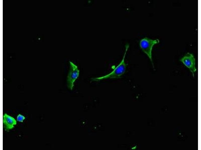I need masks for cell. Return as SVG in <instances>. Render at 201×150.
Wrapping results in <instances>:
<instances>
[{"mask_svg":"<svg viewBox=\"0 0 201 150\" xmlns=\"http://www.w3.org/2000/svg\"><path fill=\"white\" fill-rule=\"evenodd\" d=\"M128 44L126 46V49L123 57L119 64L109 74L104 76L92 78L93 80L98 81L108 78H120L125 72L126 64L125 61V56L129 47Z\"/></svg>","mask_w":201,"mask_h":150,"instance_id":"6da1fadb","label":"cell"},{"mask_svg":"<svg viewBox=\"0 0 201 150\" xmlns=\"http://www.w3.org/2000/svg\"><path fill=\"white\" fill-rule=\"evenodd\" d=\"M159 42L158 39L153 40L147 37L142 39L139 42L140 46L142 51L148 56L153 64L152 50L154 45Z\"/></svg>","mask_w":201,"mask_h":150,"instance_id":"7a4b0ae2","label":"cell"},{"mask_svg":"<svg viewBox=\"0 0 201 150\" xmlns=\"http://www.w3.org/2000/svg\"><path fill=\"white\" fill-rule=\"evenodd\" d=\"M69 62L70 70L67 77V86L69 88L72 90L74 82L79 76V70L77 66L70 61Z\"/></svg>","mask_w":201,"mask_h":150,"instance_id":"3957f363","label":"cell"},{"mask_svg":"<svg viewBox=\"0 0 201 150\" xmlns=\"http://www.w3.org/2000/svg\"><path fill=\"white\" fill-rule=\"evenodd\" d=\"M180 61L189 69L194 76V73L196 69L195 66V59L193 55L188 53L180 60Z\"/></svg>","mask_w":201,"mask_h":150,"instance_id":"277c9868","label":"cell"},{"mask_svg":"<svg viewBox=\"0 0 201 150\" xmlns=\"http://www.w3.org/2000/svg\"><path fill=\"white\" fill-rule=\"evenodd\" d=\"M3 122L6 129L8 130H11L17 124L16 120L13 117L5 113L3 115Z\"/></svg>","mask_w":201,"mask_h":150,"instance_id":"5b68a950","label":"cell"},{"mask_svg":"<svg viewBox=\"0 0 201 150\" xmlns=\"http://www.w3.org/2000/svg\"><path fill=\"white\" fill-rule=\"evenodd\" d=\"M25 118V117L23 116L20 114H19L17 116V120L18 122H22Z\"/></svg>","mask_w":201,"mask_h":150,"instance_id":"8992f818","label":"cell"}]
</instances>
